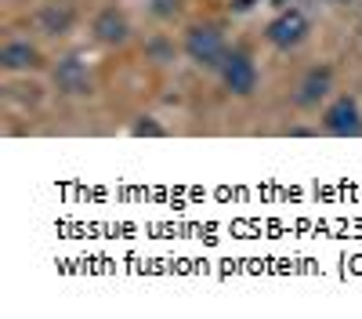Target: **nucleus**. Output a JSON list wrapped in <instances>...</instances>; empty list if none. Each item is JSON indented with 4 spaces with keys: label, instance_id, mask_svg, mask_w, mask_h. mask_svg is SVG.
<instances>
[{
    "label": "nucleus",
    "instance_id": "1",
    "mask_svg": "<svg viewBox=\"0 0 362 319\" xmlns=\"http://www.w3.org/2000/svg\"><path fill=\"white\" fill-rule=\"evenodd\" d=\"M185 54L192 58V62L199 66V69H221V62H225V54H228V44H225V33L214 25V22H196V25H189L185 29Z\"/></svg>",
    "mask_w": 362,
    "mask_h": 319
},
{
    "label": "nucleus",
    "instance_id": "2",
    "mask_svg": "<svg viewBox=\"0 0 362 319\" xmlns=\"http://www.w3.org/2000/svg\"><path fill=\"white\" fill-rule=\"evenodd\" d=\"M308 33H312V22H308V15L300 8H283L276 18H268V25H264V40L276 51L300 47L308 40Z\"/></svg>",
    "mask_w": 362,
    "mask_h": 319
},
{
    "label": "nucleus",
    "instance_id": "3",
    "mask_svg": "<svg viewBox=\"0 0 362 319\" xmlns=\"http://www.w3.org/2000/svg\"><path fill=\"white\" fill-rule=\"evenodd\" d=\"M322 131L334 138H358L362 134V105L355 95H337L322 105Z\"/></svg>",
    "mask_w": 362,
    "mask_h": 319
},
{
    "label": "nucleus",
    "instance_id": "4",
    "mask_svg": "<svg viewBox=\"0 0 362 319\" xmlns=\"http://www.w3.org/2000/svg\"><path fill=\"white\" fill-rule=\"evenodd\" d=\"M218 80H221V87H225L228 95H235V98H250V95L257 91L261 73H257L254 58H250L247 51H232V47H228L225 62H221V69H218Z\"/></svg>",
    "mask_w": 362,
    "mask_h": 319
},
{
    "label": "nucleus",
    "instance_id": "5",
    "mask_svg": "<svg viewBox=\"0 0 362 319\" xmlns=\"http://www.w3.org/2000/svg\"><path fill=\"white\" fill-rule=\"evenodd\" d=\"M51 80L62 95H90V66L83 62V54H62L51 69Z\"/></svg>",
    "mask_w": 362,
    "mask_h": 319
},
{
    "label": "nucleus",
    "instance_id": "6",
    "mask_svg": "<svg viewBox=\"0 0 362 319\" xmlns=\"http://www.w3.org/2000/svg\"><path fill=\"white\" fill-rule=\"evenodd\" d=\"M329 95H334V69H329V66H312L305 76H300V83H297L293 105L305 109V112H312V109H319Z\"/></svg>",
    "mask_w": 362,
    "mask_h": 319
},
{
    "label": "nucleus",
    "instance_id": "7",
    "mask_svg": "<svg viewBox=\"0 0 362 319\" xmlns=\"http://www.w3.org/2000/svg\"><path fill=\"white\" fill-rule=\"evenodd\" d=\"M90 37L105 47H124L131 40V22L119 8H102L95 18H90Z\"/></svg>",
    "mask_w": 362,
    "mask_h": 319
},
{
    "label": "nucleus",
    "instance_id": "8",
    "mask_svg": "<svg viewBox=\"0 0 362 319\" xmlns=\"http://www.w3.org/2000/svg\"><path fill=\"white\" fill-rule=\"evenodd\" d=\"M44 66V58L37 51V44L29 40H8L4 47H0V69L4 73H33Z\"/></svg>",
    "mask_w": 362,
    "mask_h": 319
},
{
    "label": "nucleus",
    "instance_id": "9",
    "mask_svg": "<svg viewBox=\"0 0 362 319\" xmlns=\"http://www.w3.org/2000/svg\"><path fill=\"white\" fill-rule=\"evenodd\" d=\"M73 8L69 4H44L40 8V15H37V22H40V29L47 37H58V33H66V29L73 25Z\"/></svg>",
    "mask_w": 362,
    "mask_h": 319
},
{
    "label": "nucleus",
    "instance_id": "10",
    "mask_svg": "<svg viewBox=\"0 0 362 319\" xmlns=\"http://www.w3.org/2000/svg\"><path fill=\"white\" fill-rule=\"evenodd\" d=\"M131 134H134V138H163L167 131H163V127L153 120V116H141V120L131 127Z\"/></svg>",
    "mask_w": 362,
    "mask_h": 319
},
{
    "label": "nucleus",
    "instance_id": "11",
    "mask_svg": "<svg viewBox=\"0 0 362 319\" xmlns=\"http://www.w3.org/2000/svg\"><path fill=\"white\" fill-rule=\"evenodd\" d=\"M148 11L156 18H174L181 11V0H148Z\"/></svg>",
    "mask_w": 362,
    "mask_h": 319
},
{
    "label": "nucleus",
    "instance_id": "12",
    "mask_svg": "<svg viewBox=\"0 0 362 319\" xmlns=\"http://www.w3.org/2000/svg\"><path fill=\"white\" fill-rule=\"evenodd\" d=\"M326 4H337V8H348V4H355V0H326Z\"/></svg>",
    "mask_w": 362,
    "mask_h": 319
},
{
    "label": "nucleus",
    "instance_id": "13",
    "mask_svg": "<svg viewBox=\"0 0 362 319\" xmlns=\"http://www.w3.org/2000/svg\"><path fill=\"white\" fill-rule=\"evenodd\" d=\"M250 8V0H235V11H247Z\"/></svg>",
    "mask_w": 362,
    "mask_h": 319
}]
</instances>
